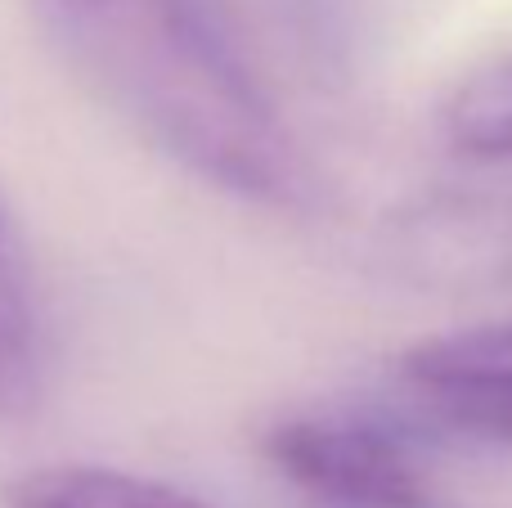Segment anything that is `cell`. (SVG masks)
<instances>
[{"instance_id": "6da1fadb", "label": "cell", "mask_w": 512, "mask_h": 508, "mask_svg": "<svg viewBox=\"0 0 512 508\" xmlns=\"http://www.w3.org/2000/svg\"><path fill=\"white\" fill-rule=\"evenodd\" d=\"M59 63L158 153L261 207L310 203V162L225 0H32Z\"/></svg>"}, {"instance_id": "7a4b0ae2", "label": "cell", "mask_w": 512, "mask_h": 508, "mask_svg": "<svg viewBox=\"0 0 512 508\" xmlns=\"http://www.w3.org/2000/svg\"><path fill=\"white\" fill-rule=\"evenodd\" d=\"M292 486L337 508H427L432 486L396 432L364 419H292L265 437Z\"/></svg>"}, {"instance_id": "3957f363", "label": "cell", "mask_w": 512, "mask_h": 508, "mask_svg": "<svg viewBox=\"0 0 512 508\" xmlns=\"http://www.w3.org/2000/svg\"><path fill=\"white\" fill-rule=\"evenodd\" d=\"M41 383V315L27 252L0 203V410L32 405Z\"/></svg>"}, {"instance_id": "277c9868", "label": "cell", "mask_w": 512, "mask_h": 508, "mask_svg": "<svg viewBox=\"0 0 512 508\" xmlns=\"http://www.w3.org/2000/svg\"><path fill=\"white\" fill-rule=\"evenodd\" d=\"M418 410L463 441L512 450V369H441L405 374Z\"/></svg>"}, {"instance_id": "5b68a950", "label": "cell", "mask_w": 512, "mask_h": 508, "mask_svg": "<svg viewBox=\"0 0 512 508\" xmlns=\"http://www.w3.org/2000/svg\"><path fill=\"white\" fill-rule=\"evenodd\" d=\"M445 140L477 162L512 158V54L477 63L441 108Z\"/></svg>"}, {"instance_id": "8992f818", "label": "cell", "mask_w": 512, "mask_h": 508, "mask_svg": "<svg viewBox=\"0 0 512 508\" xmlns=\"http://www.w3.org/2000/svg\"><path fill=\"white\" fill-rule=\"evenodd\" d=\"M441 369H512V320L432 338L405 356V374H441Z\"/></svg>"}]
</instances>
